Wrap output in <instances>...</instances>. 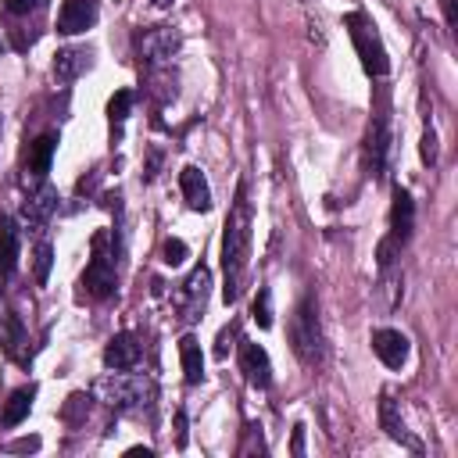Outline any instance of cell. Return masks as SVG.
I'll list each match as a JSON object with an SVG mask.
<instances>
[{"label":"cell","instance_id":"obj_1","mask_svg":"<svg viewBox=\"0 0 458 458\" xmlns=\"http://www.w3.org/2000/svg\"><path fill=\"white\" fill-rule=\"evenodd\" d=\"M247 258H250V200H247V182L240 179L236 186V200L229 208L225 218V233H222V297L225 304H233L243 290V272H247Z\"/></svg>","mask_w":458,"mask_h":458},{"label":"cell","instance_id":"obj_2","mask_svg":"<svg viewBox=\"0 0 458 458\" xmlns=\"http://www.w3.org/2000/svg\"><path fill=\"white\" fill-rule=\"evenodd\" d=\"M290 344H293V354L304 361V365H322L326 361V336H322V322H318V304L315 297H304L297 308H293V318H290Z\"/></svg>","mask_w":458,"mask_h":458},{"label":"cell","instance_id":"obj_3","mask_svg":"<svg viewBox=\"0 0 458 458\" xmlns=\"http://www.w3.org/2000/svg\"><path fill=\"white\" fill-rule=\"evenodd\" d=\"M100 401H107L114 411H147L154 404V383L143 376H125V372H107L97 379Z\"/></svg>","mask_w":458,"mask_h":458},{"label":"cell","instance_id":"obj_4","mask_svg":"<svg viewBox=\"0 0 458 458\" xmlns=\"http://www.w3.org/2000/svg\"><path fill=\"white\" fill-rule=\"evenodd\" d=\"M344 25H347V36H351V43H354V50H358V57H361V68H365L369 75H376V79L386 75V72H390V57H386L383 39H379L376 25L369 21V14L351 11V14L344 18Z\"/></svg>","mask_w":458,"mask_h":458},{"label":"cell","instance_id":"obj_5","mask_svg":"<svg viewBox=\"0 0 458 458\" xmlns=\"http://www.w3.org/2000/svg\"><path fill=\"white\" fill-rule=\"evenodd\" d=\"M114 283H118L114 250H107V236L97 233V236H93V258H89L86 276H82V290H86L93 301H104V297L114 293Z\"/></svg>","mask_w":458,"mask_h":458},{"label":"cell","instance_id":"obj_6","mask_svg":"<svg viewBox=\"0 0 458 458\" xmlns=\"http://www.w3.org/2000/svg\"><path fill=\"white\" fill-rule=\"evenodd\" d=\"M179 29L172 25H154V29H143L136 32V54L147 68H161V64H172V57L179 54Z\"/></svg>","mask_w":458,"mask_h":458},{"label":"cell","instance_id":"obj_7","mask_svg":"<svg viewBox=\"0 0 458 458\" xmlns=\"http://www.w3.org/2000/svg\"><path fill=\"white\" fill-rule=\"evenodd\" d=\"M208 286H211L208 265H197V268L179 283L172 304H175V311H179L182 322H197V318L204 315V308H208Z\"/></svg>","mask_w":458,"mask_h":458},{"label":"cell","instance_id":"obj_8","mask_svg":"<svg viewBox=\"0 0 458 458\" xmlns=\"http://www.w3.org/2000/svg\"><path fill=\"white\" fill-rule=\"evenodd\" d=\"M240 372H243V379H247L250 386L265 390V386L272 383V361H268L265 347L243 340V344H240Z\"/></svg>","mask_w":458,"mask_h":458},{"label":"cell","instance_id":"obj_9","mask_svg":"<svg viewBox=\"0 0 458 458\" xmlns=\"http://www.w3.org/2000/svg\"><path fill=\"white\" fill-rule=\"evenodd\" d=\"M0 347H4V354H11L14 361H29V336H25V326H21V318H18L7 304H0Z\"/></svg>","mask_w":458,"mask_h":458},{"label":"cell","instance_id":"obj_10","mask_svg":"<svg viewBox=\"0 0 458 458\" xmlns=\"http://www.w3.org/2000/svg\"><path fill=\"white\" fill-rule=\"evenodd\" d=\"M140 358H143V351H140V340H136L132 333H118V336H111L107 347H104V365L114 369V372H129V369H136Z\"/></svg>","mask_w":458,"mask_h":458},{"label":"cell","instance_id":"obj_11","mask_svg":"<svg viewBox=\"0 0 458 458\" xmlns=\"http://www.w3.org/2000/svg\"><path fill=\"white\" fill-rule=\"evenodd\" d=\"M372 351L386 369H401L408 361V336L401 329H376L372 333Z\"/></svg>","mask_w":458,"mask_h":458},{"label":"cell","instance_id":"obj_12","mask_svg":"<svg viewBox=\"0 0 458 458\" xmlns=\"http://www.w3.org/2000/svg\"><path fill=\"white\" fill-rule=\"evenodd\" d=\"M179 190H182V200L190 211H211V186L197 165H186L179 172Z\"/></svg>","mask_w":458,"mask_h":458},{"label":"cell","instance_id":"obj_13","mask_svg":"<svg viewBox=\"0 0 458 458\" xmlns=\"http://www.w3.org/2000/svg\"><path fill=\"white\" fill-rule=\"evenodd\" d=\"M379 426L386 429L390 440H397V444H404L408 451L422 454V444L408 433V426H404V419H401V411H397V401H394L390 394H383V401H379Z\"/></svg>","mask_w":458,"mask_h":458},{"label":"cell","instance_id":"obj_14","mask_svg":"<svg viewBox=\"0 0 458 458\" xmlns=\"http://www.w3.org/2000/svg\"><path fill=\"white\" fill-rule=\"evenodd\" d=\"M93 21H97V0H64L57 14V32L75 36V32H86Z\"/></svg>","mask_w":458,"mask_h":458},{"label":"cell","instance_id":"obj_15","mask_svg":"<svg viewBox=\"0 0 458 458\" xmlns=\"http://www.w3.org/2000/svg\"><path fill=\"white\" fill-rule=\"evenodd\" d=\"M411 229H415V200H411V193L404 186H397L394 190V204H390V236L404 243L411 236Z\"/></svg>","mask_w":458,"mask_h":458},{"label":"cell","instance_id":"obj_16","mask_svg":"<svg viewBox=\"0 0 458 458\" xmlns=\"http://www.w3.org/2000/svg\"><path fill=\"white\" fill-rule=\"evenodd\" d=\"M386 147H390L386 118H376L369 125V136H365V168H369V175H383V168H386Z\"/></svg>","mask_w":458,"mask_h":458},{"label":"cell","instance_id":"obj_17","mask_svg":"<svg viewBox=\"0 0 458 458\" xmlns=\"http://www.w3.org/2000/svg\"><path fill=\"white\" fill-rule=\"evenodd\" d=\"M54 208H57V193H54L47 182H39V190H36V193L25 200V208H21V218H25L29 229H43V225L50 222Z\"/></svg>","mask_w":458,"mask_h":458},{"label":"cell","instance_id":"obj_18","mask_svg":"<svg viewBox=\"0 0 458 458\" xmlns=\"http://www.w3.org/2000/svg\"><path fill=\"white\" fill-rule=\"evenodd\" d=\"M89 68V50L86 47H64L54 54V79L64 86V82H75L82 72Z\"/></svg>","mask_w":458,"mask_h":458},{"label":"cell","instance_id":"obj_19","mask_svg":"<svg viewBox=\"0 0 458 458\" xmlns=\"http://www.w3.org/2000/svg\"><path fill=\"white\" fill-rule=\"evenodd\" d=\"M54 147H57V136H54V132H43V136L32 143V150H29V175H32L36 182H43V179H47V172H50V157H54Z\"/></svg>","mask_w":458,"mask_h":458},{"label":"cell","instance_id":"obj_20","mask_svg":"<svg viewBox=\"0 0 458 458\" xmlns=\"http://www.w3.org/2000/svg\"><path fill=\"white\" fill-rule=\"evenodd\" d=\"M179 361H182L186 383H200V379H204V351H200L197 336L186 333V336L179 340Z\"/></svg>","mask_w":458,"mask_h":458},{"label":"cell","instance_id":"obj_21","mask_svg":"<svg viewBox=\"0 0 458 458\" xmlns=\"http://www.w3.org/2000/svg\"><path fill=\"white\" fill-rule=\"evenodd\" d=\"M18 265V225L14 218L0 215V276H11Z\"/></svg>","mask_w":458,"mask_h":458},{"label":"cell","instance_id":"obj_22","mask_svg":"<svg viewBox=\"0 0 458 458\" xmlns=\"http://www.w3.org/2000/svg\"><path fill=\"white\" fill-rule=\"evenodd\" d=\"M32 397H36V386H21V390H14V394L7 397V404H4V426H18V422L29 415Z\"/></svg>","mask_w":458,"mask_h":458},{"label":"cell","instance_id":"obj_23","mask_svg":"<svg viewBox=\"0 0 458 458\" xmlns=\"http://www.w3.org/2000/svg\"><path fill=\"white\" fill-rule=\"evenodd\" d=\"M129 107H132V93H129V89H118V93L111 97V104H107V118H111V129H114V132H118L122 122L129 118Z\"/></svg>","mask_w":458,"mask_h":458},{"label":"cell","instance_id":"obj_24","mask_svg":"<svg viewBox=\"0 0 458 458\" xmlns=\"http://www.w3.org/2000/svg\"><path fill=\"white\" fill-rule=\"evenodd\" d=\"M50 265H54V250H50L47 240H39L36 250H32V272H36V283H39V286L50 279Z\"/></svg>","mask_w":458,"mask_h":458},{"label":"cell","instance_id":"obj_25","mask_svg":"<svg viewBox=\"0 0 458 458\" xmlns=\"http://www.w3.org/2000/svg\"><path fill=\"white\" fill-rule=\"evenodd\" d=\"M250 315H254V322H258L261 329L272 326V293H268V286L258 290V297H254V304H250Z\"/></svg>","mask_w":458,"mask_h":458},{"label":"cell","instance_id":"obj_26","mask_svg":"<svg viewBox=\"0 0 458 458\" xmlns=\"http://www.w3.org/2000/svg\"><path fill=\"white\" fill-rule=\"evenodd\" d=\"M419 154H422V161L433 168L437 165V132H433V125L426 122V129H422V143H419Z\"/></svg>","mask_w":458,"mask_h":458},{"label":"cell","instance_id":"obj_27","mask_svg":"<svg viewBox=\"0 0 458 458\" xmlns=\"http://www.w3.org/2000/svg\"><path fill=\"white\" fill-rule=\"evenodd\" d=\"M397 250H401V240H394V236L379 240V247H376V261H379V268H390L394 258H397Z\"/></svg>","mask_w":458,"mask_h":458},{"label":"cell","instance_id":"obj_28","mask_svg":"<svg viewBox=\"0 0 458 458\" xmlns=\"http://www.w3.org/2000/svg\"><path fill=\"white\" fill-rule=\"evenodd\" d=\"M161 261H165V265H182V261H186V243H182V240H165Z\"/></svg>","mask_w":458,"mask_h":458},{"label":"cell","instance_id":"obj_29","mask_svg":"<svg viewBox=\"0 0 458 458\" xmlns=\"http://www.w3.org/2000/svg\"><path fill=\"white\" fill-rule=\"evenodd\" d=\"M265 454L268 447H265V440H261V426H247V444L240 447V454Z\"/></svg>","mask_w":458,"mask_h":458},{"label":"cell","instance_id":"obj_30","mask_svg":"<svg viewBox=\"0 0 458 458\" xmlns=\"http://www.w3.org/2000/svg\"><path fill=\"white\" fill-rule=\"evenodd\" d=\"M4 7H7V14H29L36 7V0H4Z\"/></svg>","mask_w":458,"mask_h":458},{"label":"cell","instance_id":"obj_31","mask_svg":"<svg viewBox=\"0 0 458 458\" xmlns=\"http://www.w3.org/2000/svg\"><path fill=\"white\" fill-rule=\"evenodd\" d=\"M175 444L186 447V411H175Z\"/></svg>","mask_w":458,"mask_h":458},{"label":"cell","instance_id":"obj_32","mask_svg":"<svg viewBox=\"0 0 458 458\" xmlns=\"http://www.w3.org/2000/svg\"><path fill=\"white\" fill-rule=\"evenodd\" d=\"M444 4V18H447V29H454L458 21V0H440Z\"/></svg>","mask_w":458,"mask_h":458},{"label":"cell","instance_id":"obj_33","mask_svg":"<svg viewBox=\"0 0 458 458\" xmlns=\"http://www.w3.org/2000/svg\"><path fill=\"white\" fill-rule=\"evenodd\" d=\"M293 454H304V426H293V444H290Z\"/></svg>","mask_w":458,"mask_h":458},{"label":"cell","instance_id":"obj_34","mask_svg":"<svg viewBox=\"0 0 458 458\" xmlns=\"http://www.w3.org/2000/svg\"><path fill=\"white\" fill-rule=\"evenodd\" d=\"M157 165H161V154L154 150V154H150V161H147V172H143V175H147V179H154V175H157Z\"/></svg>","mask_w":458,"mask_h":458},{"label":"cell","instance_id":"obj_35","mask_svg":"<svg viewBox=\"0 0 458 458\" xmlns=\"http://www.w3.org/2000/svg\"><path fill=\"white\" fill-rule=\"evenodd\" d=\"M154 7H172V0H150Z\"/></svg>","mask_w":458,"mask_h":458}]
</instances>
